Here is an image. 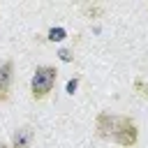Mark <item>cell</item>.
I'll use <instances>...</instances> for the list:
<instances>
[{
	"instance_id": "1",
	"label": "cell",
	"mask_w": 148,
	"mask_h": 148,
	"mask_svg": "<svg viewBox=\"0 0 148 148\" xmlns=\"http://www.w3.org/2000/svg\"><path fill=\"white\" fill-rule=\"evenodd\" d=\"M95 130H97V136L102 139H109V141H116L118 146H134L136 143V125L125 118V116H113V113H99L97 116V123H95Z\"/></svg>"
},
{
	"instance_id": "2",
	"label": "cell",
	"mask_w": 148,
	"mask_h": 148,
	"mask_svg": "<svg viewBox=\"0 0 148 148\" xmlns=\"http://www.w3.org/2000/svg\"><path fill=\"white\" fill-rule=\"evenodd\" d=\"M56 86V69L53 67H37L35 76H32V83H30V90H32V97L35 99H44Z\"/></svg>"
},
{
	"instance_id": "3",
	"label": "cell",
	"mask_w": 148,
	"mask_h": 148,
	"mask_svg": "<svg viewBox=\"0 0 148 148\" xmlns=\"http://www.w3.org/2000/svg\"><path fill=\"white\" fill-rule=\"evenodd\" d=\"M12 72H14V65L12 60L2 62L0 65V102H5L9 97V88H12Z\"/></svg>"
},
{
	"instance_id": "4",
	"label": "cell",
	"mask_w": 148,
	"mask_h": 148,
	"mask_svg": "<svg viewBox=\"0 0 148 148\" xmlns=\"http://www.w3.org/2000/svg\"><path fill=\"white\" fill-rule=\"evenodd\" d=\"M30 143H32V130H30L28 125L18 127V130L14 132V139H12V148H30Z\"/></svg>"
},
{
	"instance_id": "5",
	"label": "cell",
	"mask_w": 148,
	"mask_h": 148,
	"mask_svg": "<svg viewBox=\"0 0 148 148\" xmlns=\"http://www.w3.org/2000/svg\"><path fill=\"white\" fill-rule=\"evenodd\" d=\"M134 90H136L141 97H148V83H146V81L136 79V81H134Z\"/></svg>"
},
{
	"instance_id": "6",
	"label": "cell",
	"mask_w": 148,
	"mask_h": 148,
	"mask_svg": "<svg viewBox=\"0 0 148 148\" xmlns=\"http://www.w3.org/2000/svg\"><path fill=\"white\" fill-rule=\"evenodd\" d=\"M0 148H7V146H5V143H0Z\"/></svg>"
}]
</instances>
